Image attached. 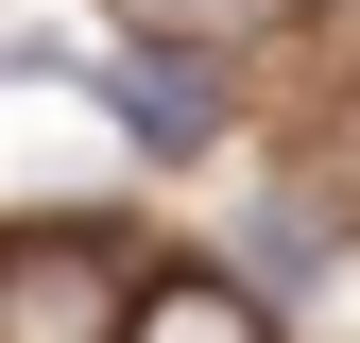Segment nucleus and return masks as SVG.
Instances as JSON below:
<instances>
[{
	"label": "nucleus",
	"mask_w": 360,
	"mask_h": 343,
	"mask_svg": "<svg viewBox=\"0 0 360 343\" xmlns=\"http://www.w3.org/2000/svg\"><path fill=\"white\" fill-rule=\"evenodd\" d=\"M138 292H155V257L103 240V224H18L0 240V343H138Z\"/></svg>",
	"instance_id": "f257e3e1"
},
{
	"label": "nucleus",
	"mask_w": 360,
	"mask_h": 343,
	"mask_svg": "<svg viewBox=\"0 0 360 343\" xmlns=\"http://www.w3.org/2000/svg\"><path fill=\"white\" fill-rule=\"evenodd\" d=\"M103 103L138 120V155H206V138H223V69H206V34H138V52L103 69Z\"/></svg>",
	"instance_id": "f03ea898"
},
{
	"label": "nucleus",
	"mask_w": 360,
	"mask_h": 343,
	"mask_svg": "<svg viewBox=\"0 0 360 343\" xmlns=\"http://www.w3.org/2000/svg\"><path fill=\"white\" fill-rule=\"evenodd\" d=\"M138 343H275V309H257L240 275H155L138 292Z\"/></svg>",
	"instance_id": "7ed1b4c3"
},
{
	"label": "nucleus",
	"mask_w": 360,
	"mask_h": 343,
	"mask_svg": "<svg viewBox=\"0 0 360 343\" xmlns=\"http://www.w3.org/2000/svg\"><path fill=\"white\" fill-rule=\"evenodd\" d=\"M240 257H257V275H309V257H326V189H275V206H257V224H240Z\"/></svg>",
	"instance_id": "20e7f679"
},
{
	"label": "nucleus",
	"mask_w": 360,
	"mask_h": 343,
	"mask_svg": "<svg viewBox=\"0 0 360 343\" xmlns=\"http://www.w3.org/2000/svg\"><path fill=\"white\" fill-rule=\"evenodd\" d=\"M257 18H292V0H120V34H257Z\"/></svg>",
	"instance_id": "39448f33"
},
{
	"label": "nucleus",
	"mask_w": 360,
	"mask_h": 343,
	"mask_svg": "<svg viewBox=\"0 0 360 343\" xmlns=\"http://www.w3.org/2000/svg\"><path fill=\"white\" fill-rule=\"evenodd\" d=\"M309 189H326V224H360V120H326V172Z\"/></svg>",
	"instance_id": "423d86ee"
}]
</instances>
